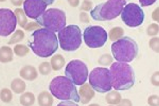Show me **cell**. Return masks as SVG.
I'll list each match as a JSON object with an SVG mask.
<instances>
[{
    "mask_svg": "<svg viewBox=\"0 0 159 106\" xmlns=\"http://www.w3.org/2000/svg\"><path fill=\"white\" fill-rule=\"evenodd\" d=\"M31 37L33 40L29 43V46L37 56L48 58L58 49V39L52 31L46 28L38 29L32 34Z\"/></svg>",
    "mask_w": 159,
    "mask_h": 106,
    "instance_id": "1",
    "label": "cell"
},
{
    "mask_svg": "<svg viewBox=\"0 0 159 106\" xmlns=\"http://www.w3.org/2000/svg\"><path fill=\"white\" fill-rule=\"evenodd\" d=\"M112 86L116 90H128L135 82L134 70L130 65L124 62H116L110 68Z\"/></svg>",
    "mask_w": 159,
    "mask_h": 106,
    "instance_id": "2",
    "label": "cell"
},
{
    "mask_svg": "<svg viewBox=\"0 0 159 106\" xmlns=\"http://www.w3.org/2000/svg\"><path fill=\"white\" fill-rule=\"evenodd\" d=\"M49 90L52 95L61 100H73L79 103L80 97L74 84L63 76L55 77L51 82Z\"/></svg>",
    "mask_w": 159,
    "mask_h": 106,
    "instance_id": "3",
    "label": "cell"
},
{
    "mask_svg": "<svg viewBox=\"0 0 159 106\" xmlns=\"http://www.w3.org/2000/svg\"><path fill=\"white\" fill-rule=\"evenodd\" d=\"M126 2L124 0H110L99 4L91 11V16L98 21L114 19L121 13Z\"/></svg>",
    "mask_w": 159,
    "mask_h": 106,
    "instance_id": "4",
    "label": "cell"
},
{
    "mask_svg": "<svg viewBox=\"0 0 159 106\" xmlns=\"http://www.w3.org/2000/svg\"><path fill=\"white\" fill-rule=\"evenodd\" d=\"M111 52L116 61L130 62L138 55V46L132 38L124 37L112 44Z\"/></svg>",
    "mask_w": 159,
    "mask_h": 106,
    "instance_id": "5",
    "label": "cell"
},
{
    "mask_svg": "<svg viewBox=\"0 0 159 106\" xmlns=\"http://www.w3.org/2000/svg\"><path fill=\"white\" fill-rule=\"evenodd\" d=\"M60 45L63 50L72 52L77 50L81 45L82 33L78 25H71L58 32Z\"/></svg>",
    "mask_w": 159,
    "mask_h": 106,
    "instance_id": "6",
    "label": "cell"
},
{
    "mask_svg": "<svg viewBox=\"0 0 159 106\" xmlns=\"http://www.w3.org/2000/svg\"><path fill=\"white\" fill-rule=\"evenodd\" d=\"M40 25L53 32H59L66 25L65 13L60 9H48L36 19Z\"/></svg>",
    "mask_w": 159,
    "mask_h": 106,
    "instance_id": "7",
    "label": "cell"
},
{
    "mask_svg": "<svg viewBox=\"0 0 159 106\" xmlns=\"http://www.w3.org/2000/svg\"><path fill=\"white\" fill-rule=\"evenodd\" d=\"M89 83L92 88L98 92L105 93L112 88L110 70L104 67H97L91 72Z\"/></svg>",
    "mask_w": 159,
    "mask_h": 106,
    "instance_id": "8",
    "label": "cell"
},
{
    "mask_svg": "<svg viewBox=\"0 0 159 106\" xmlns=\"http://www.w3.org/2000/svg\"><path fill=\"white\" fill-rule=\"evenodd\" d=\"M65 74L74 85H81L87 81L88 69L83 62L78 59L73 60L66 67Z\"/></svg>",
    "mask_w": 159,
    "mask_h": 106,
    "instance_id": "9",
    "label": "cell"
},
{
    "mask_svg": "<svg viewBox=\"0 0 159 106\" xmlns=\"http://www.w3.org/2000/svg\"><path fill=\"white\" fill-rule=\"evenodd\" d=\"M107 38L106 31L100 26H89L83 33V38L86 45L91 48L103 46L107 41Z\"/></svg>",
    "mask_w": 159,
    "mask_h": 106,
    "instance_id": "10",
    "label": "cell"
},
{
    "mask_svg": "<svg viewBox=\"0 0 159 106\" xmlns=\"http://www.w3.org/2000/svg\"><path fill=\"white\" fill-rule=\"evenodd\" d=\"M121 19L129 27L134 28L141 25L144 20V13L139 6L135 3H129L125 6L121 12Z\"/></svg>",
    "mask_w": 159,
    "mask_h": 106,
    "instance_id": "11",
    "label": "cell"
},
{
    "mask_svg": "<svg viewBox=\"0 0 159 106\" xmlns=\"http://www.w3.org/2000/svg\"><path fill=\"white\" fill-rule=\"evenodd\" d=\"M53 2V0H27L24 2V10L29 18L36 20Z\"/></svg>",
    "mask_w": 159,
    "mask_h": 106,
    "instance_id": "12",
    "label": "cell"
},
{
    "mask_svg": "<svg viewBox=\"0 0 159 106\" xmlns=\"http://www.w3.org/2000/svg\"><path fill=\"white\" fill-rule=\"evenodd\" d=\"M1 36L7 37L15 31L17 19L14 13L8 9H1Z\"/></svg>",
    "mask_w": 159,
    "mask_h": 106,
    "instance_id": "13",
    "label": "cell"
},
{
    "mask_svg": "<svg viewBox=\"0 0 159 106\" xmlns=\"http://www.w3.org/2000/svg\"><path fill=\"white\" fill-rule=\"evenodd\" d=\"M142 6H147L151 5L156 2V1H139Z\"/></svg>",
    "mask_w": 159,
    "mask_h": 106,
    "instance_id": "14",
    "label": "cell"
}]
</instances>
